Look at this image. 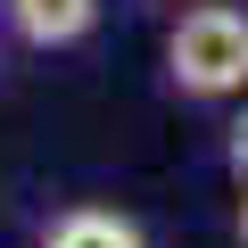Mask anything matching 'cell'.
I'll list each match as a JSON object with an SVG mask.
<instances>
[{
    "label": "cell",
    "mask_w": 248,
    "mask_h": 248,
    "mask_svg": "<svg viewBox=\"0 0 248 248\" xmlns=\"http://www.w3.org/2000/svg\"><path fill=\"white\" fill-rule=\"evenodd\" d=\"M99 25V0H9V33L25 50H66Z\"/></svg>",
    "instance_id": "cell-2"
},
{
    "label": "cell",
    "mask_w": 248,
    "mask_h": 248,
    "mask_svg": "<svg viewBox=\"0 0 248 248\" xmlns=\"http://www.w3.org/2000/svg\"><path fill=\"white\" fill-rule=\"evenodd\" d=\"M166 75L182 99H240L248 91V17L207 0L166 33Z\"/></svg>",
    "instance_id": "cell-1"
},
{
    "label": "cell",
    "mask_w": 248,
    "mask_h": 248,
    "mask_svg": "<svg viewBox=\"0 0 248 248\" xmlns=\"http://www.w3.org/2000/svg\"><path fill=\"white\" fill-rule=\"evenodd\" d=\"M42 248H141V223L116 215V207H66L42 232Z\"/></svg>",
    "instance_id": "cell-3"
},
{
    "label": "cell",
    "mask_w": 248,
    "mask_h": 248,
    "mask_svg": "<svg viewBox=\"0 0 248 248\" xmlns=\"http://www.w3.org/2000/svg\"><path fill=\"white\" fill-rule=\"evenodd\" d=\"M240 248H248V182H240Z\"/></svg>",
    "instance_id": "cell-5"
},
{
    "label": "cell",
    "mask_w": 248,
    "mask_h": 248,
    "mask_svg": "<svg viewBox=\"0 0 248 248\" xmlns=\"http://www.w3.org/2000/svg\"><path fill=\"white\" fill-rule=\"evenodd\" d=\"M223 166H232V182H248V116H232V133H223Z\"/></svg>",
    "instance_id": "cell-4"
}]
</instances>
